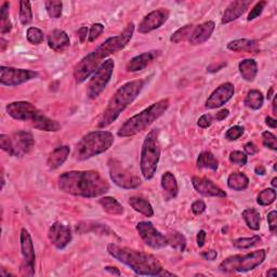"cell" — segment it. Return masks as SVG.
I'll return each mask as SVG.
<instances>
[{
	"instance_id": "obj_46",
	"label": "cell",
	"mask_w": 277,
	"mask_h": 277,
	"mask_svg": "<svg viewBox=\"0 0 277 277\" xmlns=\"http://www.w3.org/2000/svg\"><path fill=\"white\" fill-rule=\"evenodd\" d=\"M103 31H104V26L102 24H100V23L93 24L90 32H89V36H88L89 42H93V41H95V39H98L100 35L103 33Z\"/></svg>"
},
{
	"instance_id": "obj_3",
	"label": "cell",
	"mask_w": 277,
	"mask_h": 277,
	"mask_svg": "<svg viewBox=\"0 0 277 277\" xmlns=\"http://www.w3.org/2000/svg\"><path fill=\"white\" fill-rule=\"evenodd\" d=\"M107 253L117 261L129 266L136 275L143 276H173L176 274L163 270L159 261L150 254L142 253L116 244L107 246Z\"/></svg>"
},
{
	"instance_id": "obj_55",
	"label": "cell",
	"mask_w": 277,
	"mask_h": 277,
	"mask_svg": "<svg viewBox=\"0 0 277 277\" xmlns=\"http://www.w3.org/2000/svg\"><path fill=\"white\" fill-rule=\"evenodd\" d=\"M77 34H78V37H79L80 42H84L87 39V36H89V35H88V29H87V27L79 29V30H78Z\"/></svg>"
},
{
	"instance_id": "obj_37",
	"label": "cell",
	"mask_w": 277,
	"mask_h": 277,
	"mask_svg": "<svg viewBox=\"0 0 277 277\" xmlns=\"http://www.w3.org/2000/svg\"><path fill=\"white\" fill-rule=\"evenodd\" d=\"M193 31H194V26L192 24L185 25L183 26V27L179 29L177 32L172 34V36L170 37V41L173 43H180L181 41L189 39Z\"/></svg>"
},
{
	"instance_id": "obj_53",
	"label": "cell",
	"mask_w": 277,
	"mask_h": 277,
	"mask_svg": "<svg viewBox=\"0 0 277 277\" xmlns=\"http://www.w3.org/2000/svg\"><path fill=\"white\" fill-rule=\"evenodd\" d=\"M202 257L206 260H208V261H213V260H215V258L218 257V253H216L215 250H209V251H205V253L202 254Z\"/></svg>"
},
{
	"instance_id": "obj_31",
	"label": "cell",
	"mask_w": 277,
	"mask_h": 277,
	"mask_svg": "<svg viewBox=\"0 0 277 277\" xmlns=\"http://www.w3.org/2000/svg\"><path fill=\"white\" fill-rule=\"evenodd\" d=\"M241 215L250 230H260V227H261V216H260V212L258 210L254 209V208H247V209L242 211Z\"/></svg>"
},
{
	"instance_id": "obj_60",
	"label": "cell",
	"mask_w": 277,
	"mask_h": 277,
	"mask_svg": "<svg viewBox=\"0 0 277 277\" xmlns=\"http://www.w3.org/2000/svg\"><path fill=\"white\" fill-rule=\"evenodd\" d=\"M266 275H267L268 277H276V275H277V270H276L275 267H273V268H271V270L266 273Z\"/></svg>"
},
{
	"instance_id": "obj_49",
	"label": "cell",
	"mask_w": 277,
	"mask_h": 277,
	"mask_svg": "<svg viewBox=\"0 0 277 277\" xmlns=\"http://www.w3.org/2000/svg\"><path fill=\"white\" fill-rule=\"evenodd\" d=\"M267 222H268V228H270V231L273 234H275L277 229V212L275 210L271 211L267 214Z\"/></svg>"
},
{
	"instance_id": "obj_51",
	"label": "cell",
	"mask_w": 277,
	"mask_h": 277,
	"mask_svg": "<svg viewBox=\"0 0 277 277\" xmlns=\"http://www.w3.org/2000/svg\"><path fill=\"white\" fill-rule=\"evenodd\" d=\"M206 210V204L203 201H196L192 205V211L194 214H202Z\"/></svg>"
},
{
	"instance_id": "obj_44",
	"label": "cell",
	"mask_w": 277,
	"mask_h": 277,
	"mask_svg": "<svg viewBox=\"0 0 277 277\" xmlns=\"http://www.w3.org/2000/svg\"><path fill=\"white\" fill-rule=\"evenodd\" d=\"M262 142H263V145L267 147V149L277 151V140H276V136L272 132L264 131L262 133Z\"/></svg>"
},
{
	"instance_id": "obj_15",
	"label": "cell",
	"mask_w": 277,
	"mask_h": 277,
	"mask_svg": "<svg viewBox=\"0 0 277 277\" xmlns=\"http://www.w3.org/2000/svg\"><path fill=\"white\" fill-rule=\"evenodd\" d=\"M235 93V88L231 82H225L219 86L208 98L205 106L208 109H214L223 106L225 103H228Z\"/></svg>"
},
{
	"instance_id": "obj_58",
	"label": "cell",
	"mask_w": 277,
	"mask_h": 277,
	"mask_svg": "<svg viewBox=\"0 0 277 277\" xmlns=\"http://www.w3.org/2000/svg\"><path fill=\"white\" fill-rule=\"evenodd\" d=\"M105 271L106 272H109L110 274H114V275H120V272H119V270H118V268L117 267H115V266H106L105 267Z\"/></svg>"
},
{
	"instance_id": "obj_25",
	"label": "cell",
	"mask_w": 277,
	"mask_h": 277,
	"mask_svg": "<svg viewBox=\"0 0 277 277\" xmlns=\"http://www.w3.org/2000/svg\"><path fill=\"white\" fill-rule=\"evenodd\" d=\"M161 187L163 189L164 197L167 198V201L177 197L178 195V182L176 177L172 175L171 172H166L161 177Z\"/></svg>"
},
{
	"instance_id": "obj_57",
	"label": "cell",
	"mask_w": 277,
	"mask_h": 277,
	"mask_svg": "<svg viewBox=\"0 0 277 277\" xmlns=\"http://www.w3.org/2000/svg\"><path fill=\"white\" fill-rule=\"evenodd\" d=\"M265 124H266L268 127H270V128L275 129V128H276V126H277V120H276V119H274V118H272V117H270V116H268V117H266V118H265Z\"/></svg>"
},
{
	"instance_id": "obj_63",
	"label": "cell",
	"mask_w": 277,
	"mask_h": 277,
	"mask_svg": "<svg viewBox=\"0 0 277 277\" xmlns=\"http://www.w3.org/2000/svg\"><path fill=\"white\" fill-rule=\"evenodd\" d=\"M276 182H277V178H274V179L272 180V185H273V187H274V188H276V186H277V183H276Z\"/></svg>"
},
{
	"instance_id": "obj_38",
	"label": "cell",
	"mask_w": 277,
	"mask_h": 277,
	"mask_svg": "<svg viewBox=\"0 0 277 277\" xmlns=\"http://www.w3.org/2000/svg\"><path fill=\"white\" fill-rule=\"evenodd\" d=\"M276 190L275 188H265L258 195L257 203L260 206H268L275 202Z\"/></svg>"
},
{
	"instance_id": "obj_13",
	"label": "cell",
	"mask_w": 277,
	"mask_h": 277,
	"mask_svg": "<svg viewBox=\"0 0 277 277\" xmlns=\"http://www.w3.org/2000/svg\"><path fill=\"white\" fill-rule=\"evenodd\" d=\"M136 231L145 244L153 249H160L168 246L167 236L156 230L152 222H138L136 224Z\"/></svg>"
},
{
	"instance_id": "obj_50",
	"label": "cell",
	"mask_w": 277,
	"mask_h": 277,
	"mask_svg": "<svg viewBox=\"0 0 277 277\" xmlns=\"http://www.w3.org/2000/svg\"><path fill=\"white\" fill-rule=\"evenodd\" d=\"M212 121H213V118H212L211 115L205 114V115H203L201 118L198 119L197 125H198L199 127H201V128H203V129H206V128H208V127H210V126H211Z\"/></svg>"
},
{
	"instance_id": "obj_4",
	"label": "cell",
	"mask_w": 277,
	"mask_h": 277,
	"mask_svg": "<svg viewBox=\"0 0 277 277\" xmlns=\"http://www.w3.org/2000/svg\"><path fill=\"white\" fill-rule=\"evenodd\" d=\"M145 81L142 79H136L129 81L121 86L115 92V94L110 98L107 107L101 115L98 126L100 128H105L119 117L130 104H131L142 91Z\"/></svg>"
},
{
	"instance_id": "obj_27",
	"label": "cell",
	"mask_w": 277,
	"mask_h": 277,
	"mask_svg": "<svg viewBox=\"0 0 277 277\" xmlns=\"http://www.w3.org/2000/svg\"><path fill=\"white\" fill-rule=\"evenodd\" d=\"M32 126L35 129L40 130V131H48V132H56L61 129V126L58 121L51 119L42 114L34 121Z\"/></svg>"
},
{
	"instance_id": "obj_47",
	"label": "cell",
	"mask_w": 277,
	"mask_h": 277,
	"mask_svg": "<svg viewBox=\"0 0 277 277\" xmlns=\"http://www.w3.org/2000/svg\"><path fill=\"white\" fill-rule=\"evenodd\" d=\"M265 6H266L265 2L258 3L253 9H251V11H250V13H249V15L247 17V20L248 21H253V20L257 19V17L262 13V11H263V9H264Z\"/></svg>"
},
{
	"instance_id": "obj_36",
	"label": "cell",
	"mask_w": 277,
	"mask_h": 277,
	"mask_svg": "<svg viewBox=\"0 0 277 277\" xmlns=\"http://www.w3.org/2000/svg\"><path fill=\"white\" fill-rule=\"evenodd\" d=\"M9 8H10V4L5 3L0 11V32L2 34L9 33L12 29L11 21L9 19Z\"/></svg>"
},
{
	"instance_id": "obj_21",
	"label": "cell",
	"mask_w": 277,
	"mask_h": 277,
	"mask_svg": "<svg viewBox=\"0 0 277 277\" xmlns=\"http://www.w3.org/2000/svg\"><path fill=\"white\" fill-rule=\"evenodd\" d=\"M214 27L215 24L212 21H208L198 25L197 27L194 29L192 35H190L189 37L190 45H202V43L207 41L211 37Z\"/></svg>"
},
{
	"instance_id": "obj_14",
	"label": "cell",
	"mask_w": 277,
	"mask_h": 277,
	"mask_svg": "<svg viewBox=\"0 0 277 277\" xmlns=\"http://www.w3.org/2000/svg\"><path fill=\"white\" fill-rule=\"evenodd\" d=\"M6 110L8 115L11 116L13 119L20 121H30L31 124H33L41 115V112L36 106L25 101L12 102L8 104Z\"/></svg>"
},
{
	"instance_id": "obj_1",
	"label": "cell",
	"mask_w": 277,
	"mask_h": 277,
	"mask_svg": "<svg viewBox=\"0 0 277 277\" xmlns=\"http://www.w3.org/2000/svg\"><path fill=\"white\" fill-rule=\"evenodd\" d=\"M134 32V24L130 23L123 33L114 37H109L103 43L92 51L91 53L86 56L74 68V78L78 84H81L87 78H89L95 71H97L102 60L108 56L115 53L117 51L123 50L129 41L131 40Z\"/></svg>"
},
{
	"instance_id": "obj_42",
	"label": "cell",
	"mask_w": 277,
	"mask_h": 277,
	"mask_svg": "<svg viewBox=\"0 0 277 277\" xmlns=\"http://www.w3.org/2000/svg\"><path fill=\"white\" fill-rule=\"evenodd\" d=\"M27 40L32 43V45H40V43L45 39V36H43V33L41 30L37 27H30L27 30Z\"/></svg>"
},
{
	"instance_id": "obj_23",
	"label": "cell",
	"mask_w": 277,
	"mask_h": 277,
	"mask_svg": "<svg viewBox=\"0 0 277 277\" xmlns=\"http://www.w3.org/2000/svg\"><path fill=\"white\" fill-rule=\"evenodd\" d=\"M250 5V2H233L225 9L222 17V24H228L234 20L238 19L241 14L246 11V9Z\"/></svg>"
},
{
	"instance_id": "obj_5",
	"label": "cell",
	"mask_w": 277,
	"mask_h": 277,
	"mask_svg": "<svg viewBox=\"0 0 277 277\" xmlns=\"http://www.w3.org/2000/svg\"><path fill=\"white\" fill-rule=\"evenodd\" d=\"M170 105L169 99H161L158 102L153 103L144 110L133 117L129 118L126 123L121 126L118 130V136L120 137H128L133 136L137 133L144 131L145 129L149 128L154 121L157 120L164 112L168 109Z\"/></svg>"
},
{
	"instance_id": "obj_17",
	"label": "cell",
	"mask_w": 277,
	"mask_h": 277,
	"mask_svg": "<svg viewBox=\"0 0 277 277\" xmlns=\"http://www.w3.org/2000/svg\"><path fill=\"white\" fill-rule=\"evenodd\" d=\"M12 156H23L32 152L35 145L34 136L27 131H17L11 136Z\"/></svg>"
},
{
	"instance_id": "obj_2",
	"label": "cell",
	"mask_w": 277,
	"mask_h": 277,
	"mask_svg": "<svg viewBox=\"0 0 277 277\" xmlns=\"http://www.w3.org/2000/svg\"><path fill=\"white\" fill-rule=\"evenodd\" d=\"M62 192L85 198H95L108 192L109 184L98 171H69L59 177Z\"/></svg>"
},
{
	"instance_id": "obj_48",
	"label": "cell",
	"mask_w": 277,
	"mask_h": 277,
	"mask_svg": "<svg viewBox=\"0 0 277 277\" xmlns=\"http://www.w3.org/2000/svg\"><path fill=\"white\" fill-rule=\"evenodd\" d=\"M0 147L3 151L8 153L10 156H12V145H11V138L7 134L0 135Z\"/></svg>"
},
{
	"instance_id": "obj_32",
	"label": "cell",
	"mask_w": 277,
	"mask_h": 277,
	"mask_svg": "<svg viewBox=\"0 0 277 277\" xmlns=\"http://www.w3.org/2000/svg\"><path fill=\"white\" fill-rule=\"evenodd\" d=\"M99 204L102 206L103 209L109 214L120 215L124 213V207L113 197H102L99 199Z\"/></svg>"
},
{
	"instance_id": "obj_6",
	"label": "cell",
	"mask_w": 277,
	"mask_h": 277,
	"mask_svg": "<svg viewBox=\"0 0 277 277\" xmlns=\"http://www.w3.org/2000/svg\"><path fill=\"white\" fill-rule=\"evenodd\" d=\"M114 143V135L109 131H92L82 136L74 150L76 160H86L106 152Z\"/></svg>"
},
{
	"instance_id": "obj_39",
	"label": "cell",
	"mask_w": 277,
	"mask_h": 277,
	"mask_svg": "<svg viewBox=\"0 0 277 277\" xmlns=\"http://www.w3.org/2000/svg\"><path fill=\"white\" fill-rule=\"evenodd\" d=\"M20 21L24 26L29 25L33 21V12L30 2L20 3Z\"/></svg>"
},
{
	"instance_id": "obj_35",
	"label": "cell",
	"mask_w": 277,
	"mask_h": 277,
	"mask_svg": "<svg viewBox=\"0 0 277 277\" xmlns=\"http://www.w3.org/2000/svg\"><path fill=\"white\" fill-rule=\"evenodd\" d=\"M168 239V245H170L172 248L178 249L181 253H183L186 248V238L183 235L177 231H172L169 233L167 236Z\"/></svg>"
},
{
	"instance_id": "obj_52",
	"label": "cell",
	"mask_w": 277,
	"mask_h": 277,
	"mask_svg": "<svg viewBox=\"0 0 277 277\" xmlns=\"http://www.w3.org/2000/svg\"><path fill=\"white\" fill-rule=\"evenodd\" d=\"M244 150H245V154L246 155H255L259 152V149L257 147V145L253 142H248L245 144V147H244Z\"/></svg>"
},
{
	"instance_id": "obj_11",
	"label": "cell",
	"mask_w": 277,
	"mask_h": 277,
	"mask_svg": "<svg viewBox=\"0 0 277 277\" xmlns=\"http://www.w3.org/2000/svg\"><path fill=\"white\" fill-rule=\"evenodd\" d=\"M38 73L30 71V69L14 68V67H0V84L8 87H14L22 85L26 81L37 78Z\"/></svg>"
},
{
	"instance_id": "obj_12",
	"label": "cell",
	"mask_w": 277,
	"mask_h": 277,
	"mask_svg": "<svg viewBox=\"0 0 277 277\" xmlns=\"http://www.w3.org/2000/svg\"><path fill=\"white\" fill-rule=\"evenodd\" d=\"M21 250L23 255V263L21 265V274L23 276H33L35 274V248L31 234L26 229L21 231Z\"/></svg>"
},
{
	"instance_id": "obj_43",
	"label": "cell",
	"mask_w": 277,
	"mask_h": 277,
	"mask_svg": "<svg viewBox=\"0 0 277 277\" xmlns=\"http://www.w3.org/2000/svg\"><path fill=\"white\" fill-rule=\"evenodd\" d=\"M230 161L234 164H238V166H245L248 161V157L245 153L234 151L230 154Z\"/></svg>"
},
{
	"instance_id": "obj_8",
	"label": "cell",
	"mask_w": 277,
	"mask_h": 277,
	"mask_svg": "<svg viewBox=\"0 0 277 277\" xmlns=\"http://www.w3.org/2000/svg\"><path fill=\"white\" fill-rule=\"evenodd\" d=\"M265 250L260 249L247 255L233 256L221 262L219 268L224 273H244L253 271L257 266L262 264L265 260Z\"/></svg>"
},
{
	"instance_id": "obj_22",
	"label": "cell",
	"mask_w": 277,
	"mask_h": 277,
	"mask_svg": "<svg viewBox=\"0 0 277 277\" xmlns=\"http://www.w3.org/2000/svg\"><path fill=\"white\" fill-rule=\"evenodd\" d=\"M68 35L62 30H56L52 32L48 37V46L50 49L54 50L57 52H62L69 47Z\"/></svg>"
},
{
	"instance_id": "obj_33",
	"label": "cell",
	"mask_w": 277,
	"mask_h": 277,
	"mask_svg": "<svg viewBox=\"0 0 277 277\" xmlns=\"http://www.w3.org/2000/svg\"><path fill=\"white\" fill-rule=\"evenodd\" d=\"M197 167L201 169L206 168L215 171L219 167V161L211 152H203L199 154L197 158Z\"/></svg>"
},
{
	"instance_id": "obj_34",
	"label": "cell",
	"mask_w": 277,
	"mask_h": 277,
	"mask_svg": "<svg viewBox=\"0 0 277 277\" xmlns=\"http://www.w3.org/2000/svg\"><path fill=\"white\" fill-rule=\"evenodd\" d=\"M264 98L261 91L259 90H250L247 93V97L245 99V105L251 109H260L263 105Z\"/></svg>"
},
{
	"instance_id": "obj_26",
	"label": "cell",
	"mask_w": 277,
	"mask_h": 277,
	"mask_svg": "<svg viewBox=\"0 0 277 277\" xmlns=\"http://www.w3.org/2000/svg\"><path fill=\"white\" fill-rule=\"evenodd\" d=\"M239 73L247 81H254L258 74V65L255 60L247 59L241 61L238 65Z\"/></svg>"
},
{
	"instance_id": "obj_56",
	"label": "cell",
	"mask_w": 277,
	"mask_h": 277,
	"mask_svg": "<svg viewBox=\"0 0 277 277\" xmlns=\"http://www.w3.org/2000/svg\"><path fill=\"white\" fill-rule=\"evenodd\" d=\"M229 114H230V110L229 109H227V108H223V109H221L219 113H216V115H215V119L216 120H223V119H225V118H227L228 116H229Z\"/></svg>"
},
{
	"instance_id": "obj_20",
	"label": "cell",
	"mask_w": 277,
	"mask_h": 277,
	"mask_svg": "<svg viewBox=\"0 0 277 277\" xmlns=\"http://www.w3.org/2000/svg\"><path fill=\"white\" fill-rule=\"evenodd\" d=\"M161 53L160 50H152L144 52L142 54H138L129 61L126 65V69L128 72H140L150 65L155 59H157Z\"/></svg>"
},
{
	"instance_id": "obj_10",
	"label": "cell",
	"mask_w": 277,
	"mask_h": 277,
	"mask_svg": "<svg viewBox=\"0 0 277 277\" xmlns=\"http://www.w3.org/2000/svg\"><path fill=\"white\" fill-rule=\"evenodd\" d=\"M109 176L114 183L121 188H136L141 185V179L134 171L125 167L117 159H110L108 161Z\"/></svg>"
},
{
	"instance_id": "obj_61",
	"label": "cell",
	"mask_w": 277,
	"mask_h": 277,
	"mask_svg": "<svg viewBox=\"0 0 277 277\" xmlns=\"http://www.w3.org/2000/svg\"><path fill=\"white\" fill-rule=\"evenodd\" d=\"M272 105H273V113H274V115H276V114H277V109H276V105H277V97H276V95L273 98Z\"/></svg>"
},
{
	"instance_id": "obj_19",
	"label": "cell",
	"mask_w": 277,
	"mask_h": 277,
	"mask_svg": "<svg viewBox=\"0 0 277 277\" xmlns=\"http://www.w3.org/2000/svg\"><path fill=\"white\" fill-rule=\"evenodd\" d=\"M192 184L197 192L207 197H227V193L213 182L207 178L194 177L192 179Z\"/></svg>"
},
{
	"instance_id": "obj_29",
	"label": "cell",
	"mask_w": 277,
	"mask_h": 277,
	"mask_svg": "<svg viewBox=\"0 0 277 277\" xmlns=\"http://www.w3.org/2000/svg\"><path fill=\"white\" fill-rule=\"evenodd\" d=\"M258 42L250 39H236L228 43V49L234 52H251L256 51Z\"/></svg>"
},
{
	"instance_id": "obj_16",
	"label": "cell",
	"mask_w": 277,
	"mask_h": 277,
	"mask_svg": "<svg viewBox=\"0 0 277 277\" xmlns=\"http://www.w3.org/2000/svg\"><path fill=\"white\" fill-rule=\"evenodd\" d=\"M48 237L51 244L58 249H64L72 240V232L67 225L61 222H56L50 227Z\"/></svg>"
},
{
	"instance_id": "obj_30",
	"label": "cell",
	"mask_w": 277,
	"mask_h": 277,
	"mask_svg": "<svg viewBox=\"0 0 277 277\" xmlns=\"http://www.w3.org/2000/svg\"><path fill=\"white\" fill-rule=\"evenodd\" d=\"M228 185L234 190H244L249 186V179L242 172H233L228 179Z\"/></svg>"
},
{
	"instance_id": "obj_59",
	"label": "cell",
	"mask_w": 277,
	"mask_h": 277,
	"mask_svg": "<svg viewBox=\"0 0 277 277\" xmlns=\"http://www.w3.org/2000/svg\"><path fill=\"white\" fill-rule=\"evenodd\" d=\"M256 173H257V175H261V176H263V175H265V168L262 166V164H260V166H258V167H256Z\"/></svg>"
},
{
	"instance_id": "obj_40",
	"label": "cell",
	"mask_w": 277,
	"mask_h": 277,
	"mask_svg": "<svg viewBox=\"0 0 277 277\" xmlns=\"http://www.w3.org/2000/svg\"><path fill=\"white\" fill-rule=\"evenodd\" d=\"M261 241V237L255 235L253 237H248V238H238L233 241V246L239 248V249H247L257 245L258 242Z\"/></svg>"
},
{
	"instance_id": "obj_24",
	"label": "cell",
	"mask_w": 277,
	"mask_h": 277,
	"mask_svg": "<svg viewBox=\"0 0 277 277\" xmlns=\"http://www.w3.org/2000/svg\"><path fill=\"white\" fill-rule=\"evenodd\" d=\"M69 152H71V150H69V147L66 145L57 147V149L49 155L47 160L48 167L51 170H56L60 168L66 161L67 157L69 156Z\"/></svg>"
},
{
	"instance_id": "obj_9",
	"label": "cell",
	"mask_w": 277,
	"mask_h": 277,
	"mask_svg": "<svg viewBox=\"0 0 277 277\" xmlns=\"http://www.w3.org/2000/svg\"><path fill=\"white\" fill-rule=\"evenodd\" d=\"M114 61L108 59L105 62H103L98 67L97 71L92 74L88 85V90H87V94H88L89 99H97L104 91V89L106 88V86L112 78L113 72H114Z\"/></svg>"
},
{
	"instance_id": "obj_18",
	"label": "cell",
	"mask_w": 277,
	"mask_h": 277,
	"mask_svg": "<svg viewBox=\"0 0 277 277\" xmlns=\"http://www.w3.org/2000/svg\"><path fill=\"white\" fill-rule=\"evenodd\" d=\"M168 17L169 11L166 10V9H158V10L152 11L138 24L137 31L141 34H147L154 30H157L168 20Z\"/></svg>"
},
{
	"instance_id": "obj_45",
	"label": "cell",
	"mask_w": 277,
	"mask_h": 277,
	"mask_svg": "<svg viewBox=\"0 0 277 277\" xmlns=\"http://www.w3.org/2000/svg\"><path fill=\"white\" fill-rule=\"evenodd\" d=\"M242 133H244V128L240 126H234L228 130L227 133H225V137L229 141H235L242 135Z\"/></svg>"
},
{
	"instance_id": "obj_54",
	"label": "cell",
	"mask_w": 277,
	"mask_h": 277,
	"mask_svg": "<svg viewBox=\"0 0 277 277\" xmlns=\"http://www.w3.org/2000/svg\"><path fill=\"white\" fill-rule=\"evenodd\" d=\"M206 232L204 230H201L197 234V246L198 247H204L205 241H206Z\"/></svg>"
},
{
	"instance_id": "obj_41",
	"label": "cell",
	"mask_w": 277,
	"mask_h": 277,
	"mask_svg": "<svg viewBox=\"0 0 277 277\" xmlns=\"http://www.w3.org/2000/svg\"><path fill=\"white\" fill-rule=\"evenodd\" d=\"M46 10L52 19H59L62 15V2H46Z\"/></svg>"
},
{
	"instance_id": "obj_62",
	"label": "cell",
	"mask_w": 277,
	"mask_h": 277,
	"mask_svg": "<svg viewBox=\"0 0 277 277\" xmlns=\"http://www.w3.org/2000/svg\"><path fill=\"white\" fill-rule=\"evenodd\" d=\"M6 43H7V41L4 39V38H2V46H3V48H2V51H5V48H6Z\"/></svg>"
},
{
	"instance_id": "obj_28",
	"label": "cell",
	"mask_w": 277,
	"mask_h": 277,
	"mask_svg": "<svg viewBox=\"0 0 277 277\" xmlns=\"http://www.w3.org/2000/svg\"><path fill=\"white\" fill-rule=\"evenodd\" d=\"M129 205L131 206L135 211L141 213L145 216H153L154 215V209L152 205L146 201V199L142 197H130L129 198Z\"/></svg>"
},
{
	"instance_id": "obj_7",
	"label": "cell",
	"mask_w": 277,
	"mask_h": 277,
	"mask_svg": "<svg viewBox=\"0 0 277 277\" xmlns=\"http://www.w3.org/2000/svg\"><path fill=\"white\" fill-rule=\"evenodd\" d=\"M160 158L159 130L153 129L147 133L142 145L140 168L145 180H151L155 176Z\"/></svg>"
}]
</instances>
